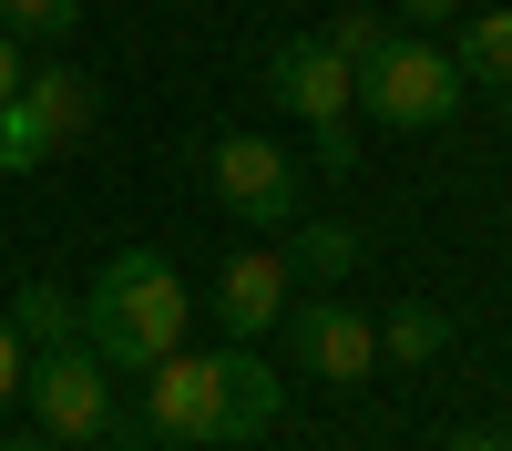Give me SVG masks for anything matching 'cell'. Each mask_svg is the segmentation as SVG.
Wrapping results in <instances>:
<instances>
[{"instance_id":"cell-1","label":"cell","mask_w":512,"mask_h":451,"mask_svg":"<svg viewBox=\"0 0 512 451\" xmlns=\"http://www.w3.org/2000/svg\"><path fill=\"white\" fill-rule=\"evenodd\" d=\"M134 421L154 431V441H195V451H216V441H267V421H277V369L256 359L246 339H226V349H164L154 369H134Z\"/></svg>"},{"instance_id":"cell-2","label":"cell","mask_w":512,"mask_h":451,"mask_svg":"<svg viewBox=\"0 0 512 451\" xmlns=\"http://www.w3.org/2000/svg\"><path fill=\"white\" fill-rule=\"evenodd\" d=\"M185 277L175 257H154V246H123V257L93 277V298H82V339L103 349V369H154L164 349H185Z\"/></svg>"},{"instance_id":"cell-3","label":"cell","mask_w":512,"mask_h":451,"mask_svg":"<svg viewBox=\"0 0 512 451\" xmlns=\"http://www.w3.org/2000/svg\"><path fill=\"white\" fill-rule=\"evenodd\" d=\"M461 103H472V82H461L451 41H410V31H390V41L359 62V113L379 123V134H441Z\"/></svg>"},{"instance_id":"cell-4","label":"cell","mask_w":512,"mask_h":451,"mask_svg":"<svg viewBox=\"0 0 512 451\" xmlns=\"http://www.w3.org/2000/svg\"><path fill=\"white\" fill-rule=\"evenodd\" d=\"M267 93L318 134V164L328 175H349L359 164V134H349V113H359V62L338 52L328 31H287L277 52H267Z\"/></svg>"},{"instance_id":"cell-5","label":"cell","mask_w":512,"mask_h":451,"mask_svg":"<svg viewBox=\"0 0 512 451\" xmlns=\"http://www.w3.org/2000/svg\"><path fill=\"white\" fill-rule=\"evenodd\" d=\"M93 123H103V82L52 52L41 72H21L11 103H0V175H41V164H62Z\"/></svg>"},{"instance_id":"cell-6","label":"cell","mask_w":512,"mask_h":451,"mask_svg":"<svg viewBox=\"0 0 512 451\" xmlns=\"http://www.w3.org/2000/svg\"><path fill=\"white\" fill-rule=\"evenodd\" d=\"M205 195L246 226H297L308 216V175H297V154L277 134H216L205 144Z\"/></svg>"},{"instance_id":"cell-7","label":"cell","mask_w":512,"mask_h":451,"mask_svg":"<svg viewBox=\"0 0 512 451\" xmlns=\"http://www.w3.org/2000/svg\"><path fill=\"white\" fill-rule=\"evenodd\" d=\"M21 400H31V421L52 431L62 451H72V441H103V431H113V369H103V349H93V339L31 349V369H21Z\"/></svg>"},{"instance_id":"cell-8","label":"cell","mask_w":512,"mask_h":451,"mask_svg":"<svg viewBox=\"0 0 512 451\" xmlns=\"http://www.w3.org/2000/svg\"><path fill=\"white\" fill-rule=\"evenodd\" d=\"M277 339L308 359V380H328V390H359L369 369H379V328L359 308H338V298H287Z\"/></svg>"},{"instance_id":"cell-9","label":"cell","mask_w":512,"mask_h":451,"mask_svg":"<svg viewBox=\"0 0 512 451\" xmlns=\"http://www.w3.org/2000/svg\"><path fill=\"white\" fill-rule=\"evenodd\" d=\"M287 257H277V246H236V257L216 267V287H205V308H216V328H226V339H277V318H287Z\"/></svg>"},{"instance_id":"cell-10","label":"cell","mask_w":512,"mask_h":451,"mask_svg":"<svg viewBox=\"0 0 512 451\" xmlns=\"http://www.w3.org/2000/svg\"><path fill=\"white\" fill-rule=\"evenodd\" d=\"M451 62H461V82H482V93H512V0L451 21Z\"/></svg>"},{"instance_id":"cell-11","label":"cell","mask_w":512,"mask_h":451,"mask_svg":"<svg viewBox=\"0 0 512 451\" xmlns=\"http://www.w3.org/2000/svg\"><path fill=\"white\" fill-rule=\"evenodd\" d=\"M379 328V359H390V369H431L441 349H451V318L431 308V298H400L390 318H369Z\"/></svg>"},{"instance_id":"cell-12","label":"cell","mask_w":512,"mask_h":451,"mask_svg":"<svg viewBox=\"0 0 512 451\" xmlns=\"http://www.w3.org/2000/svg\"><path fill=\"white\" fill-rule=\"evenodd\" d=\"M349 267H359V236H349V226H328V216H297V226H287V277L338 287Z\"/></svg>"},{"instance_id":"cell-13","label":"cell","mask_w":512,"mask_h":451,"mask_svg":"<svg viewBox=\"0 0 512 451\" xmlns=\"http://www.w3.org/2000/svg\"><path fill=\"white\" fill-rule=\"evenodd\" d=\"M11 328H21V349H62V339H82V298H62V287H21Z\"/></svg>"},{"instance_id":"cell-14","label":"cell","mask_w":512,"mask_h":451,"mask_svg":"<svg viewBox=\"0 0 512 451\" xmlns=\"http://www.w3.org/2000/svg\"><path fill=\"white\" fill-rule=\"evenodd\" d=\"M0 31H11V41H41V52H72L82 0H0Z\"/></svg>"},{"instance_id":"cell-15","label":"cell","mask_w":512,"mask_h":451,"mask_svg":"<svg viewBox=\"0 0 512 451\" xmlns=\"http://www.w3.org/2000/svg\"><path fill=\"white\" fill-rule=\"evenodd\" d=\"M318 31H328V41H338V52H349V62H369V52H379V41H390V11H369V0H349V11H328Z\"/></svg>"},{"instance_id":"cell-16","label":"cell","mask_w":512,"mask_h":451,"mask_svg":"<svg viewBox=\"0 0 512 451\" xmlns=\"http://www.w3.org/2000/svg\"><path fill=\"white\" fill-rule=\"evenodd\" d=\"M21 369H31V349H21V328H11V318H0V410H11V400H21Z\"/></svg>"},{"instance_id":"cell-17","label":"cell","mask_w":512,"mask_h":451,"mask_svg":"<svg viewBox=\"0 0 512 451\" xmlns=\"http://www.w3.org/2000/svg\"><path fill=\"white\" fill-rule=\"evenodd\" d=\"M390 21H461V0H390Z\"/></svg>"},{"instance_id":"cell-18","label":"cell","mask_w":512,"mask_h":451,"mask_svg":"<svg viewBox=\"0 0 512 451\" xmlns=\"http://www.w3.org/2000/svg\"><path fill=\"white\" fill-rule=\"evenodd\" d=\"M451 451H512V431H492V421H472V431H451Z\"/></svg>"},{"instance_id":"cell-19","label":"cell","mask_w":512,"mask_h":451,"mask_svg":"<svg viewBox=\"0 0 512 451\" xmlns=\"http://www.w3.org/2000/svg\"><path fill=\"white\" fill-rule=\"evenodd\" d=\"M21 72H31V62H21V41H11V31H0V103H11V93H21Z\"/></svg>"},{"instance_id":"cell-20","label":"cell","mask_w":512,"mask_h":451,"mask_svg":"<svg viewBox=\"0 0 512 451\" xmlns=\"http://www.w3.org/2000/svg\"><path fill=\"white\" fill-rule=\"evenodd\" d=\"M0 451H62V441H41V431H21V441H0Z\"/></svg>"},{"instance_id":"cell-21","label":"cell","mask_w":512,"mask_h":451,"mask_svg":"<svg viewBox=\"0 0 512 451\" xmlns=\"http://www.w3.org/2000/svg\"><path fill=\"white\" fill-rule=\"evenodd\" d=\"M144 451H195V441H154V431H144Z\"/></svg>"},{"instance_id":"cell-22","label":"cell","mask_w":512,"mask_h":451,"mask_svg":"<svg viewBox=\"0 0 512 451\" xmlns=\"http://www.w3.org/2000/svg\"><path fill=\"white\" fill-rule=\"evenodd\" d=\"M502 103H512V93H502Z\"/></svg>"}]
</instances>
